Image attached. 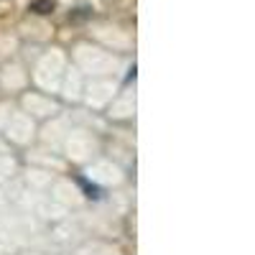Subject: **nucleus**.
Listing matches in <instances>:
<instances>
[{"mask_svg":"<svg viewBox=\"0 0 255 255\" xmlns=\"http://www.w3.org/2000/svg\"><path fill=\"white\" fill-rule=\"evenodd\" d=\"M54 8H56L54 0H31V5H28V10L36 15H49L54 13Z\"/></svg>","mask_w":255,"mask_h":255,"instance_id":"1","label":"nucleus"},{"mask_svg":"<svg viewBox=\"0 0 255 255\" xmlns=\"http://www.w3.org/2000/svg\"><path fill=\"white\" fill-rule=\"evenodd\" d=\"M77 181L84 186V191H87L90 199H100V197H102V189H100V186H95V184H90V181H84L82 176H77Z\"/></svg>","mask_w":255,"mask_h":255,"instance_id":"2","label":"nucleus"}]
</instances>
